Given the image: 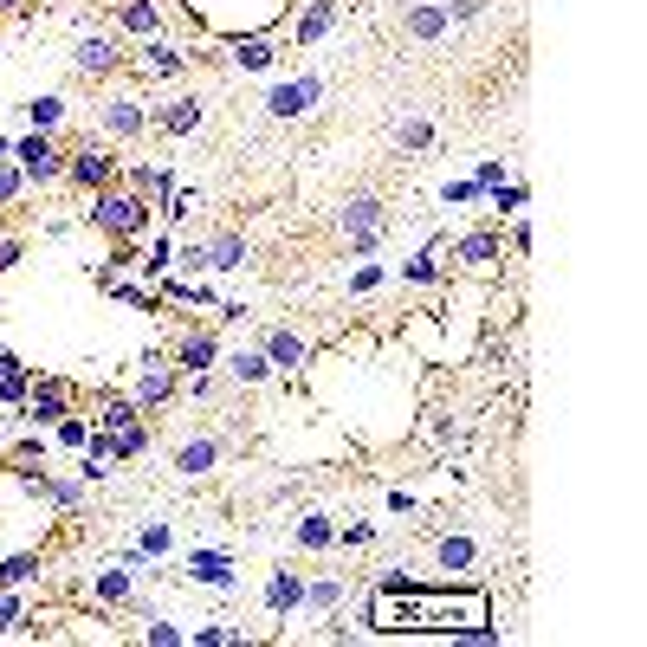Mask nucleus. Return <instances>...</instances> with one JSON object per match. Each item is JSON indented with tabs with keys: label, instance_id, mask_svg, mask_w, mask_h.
Masks as SVG:
<instances>
[{
	"label": "nucleus",
	"instance_id": "nucleus-30",
	"mask_svg": "<svg viewBox=\"0 0 647 647\" xmlns=\"http://www.w3.org/2000/svg\"><path fill=\"white\" fill-rule=\"evenodd\" d=\"M136 272H143L149 285H156L162 272H175V240H169V233H156V240H149V253H136Z\"/></svg>",
	"mask_w": 647,
	"mask_h": 647
},
{
	"label": "nucleus",
	"instance_id": "nucleus-9",
	"mask_svg": "<svg viewBox=\"0 0 647 647\" xmlns=\"http://www.w3.org/2000/svg\"><path fill=\"white\" fill-rule=\"evenodd\" d=\"M182 570L195 576V583L220 589V596H233V589H240V576H233V550H188Z\"/></svg>",
	"mask_w": 647,
	"mask_h": 647
},
{
	"label": "nucleus",
	"instance_id": "nucleus-28",
	"mask_svg": "<svg viewBox=\"0 0 647 647\" xmlns=\"http://www.w3.org/2000/svg\"><path fill=\"white\" fill-rule=\"evenodd\" d=\"M428 440L440 453H466V421L447 415V408H434V415H428Z\"/></svg>",
	"mask_w": 647,
	"mask_h": 647
},
{
	"label": "nucleus",
	"instance_id": "nucleus-21",
	"mask_svg": "<svg viewBox=\"0 0 647 647\" xmlns=\"http://www.w3.org/2000/svg\"><path fill=\"white\" fill-rule=\"evenodd\" d=\"M447 7L440 0H421V7H408V20H402V33L408 39H421V46H434V39H447Z\"/></svg>",
	"mask_w": 647,
	"mask_h": 647
},
{
	"label": "nucleus",
	"instance_id": "nucleus-2",
	"mask_svg": "<svg viewBox=\"0 0 647 647\" xmlns=\"http://www.w3.org/2000/svg\"><path fill=\"white\" fill-rule=\"evenodd\" d=\"M91 227H104L110 240H143L149 233V201L136 195V188H98L91 195Z\"/></svg>",
	"mask_w": 647,
	"mask_h": 647
},
{
	"label": "nucleus",
	"instance_id": "nucleus-34",
	"mask_svg": "<svg viewBox=\"0 0 647 647\" xmlns=\"http://www.w3.org/2000/svg\"><path fill=\"white\" fill-rule=\"evenodd\" d=\"M169 544H175V531L162 525V518H149V525L136 531V550H130V557H169Z\"/></svg>",
	"mask_w": 647,
	"mask_h": 647
},
{
	"label": "nucleus",
	"instance_id": "nucleus-40",
	"mask_svg": "<svg viewBox=\"0 0 647 647\" xmlns=\"http://www.w3.org/2000/svg\"><path fill=\"white\" fill-rule=\"evenodd\" d=\"M343 602V583L337 576H324V583H305V609H318V615H330Z\"/></svg>",
	"mask_w": 647,
	"mask_h": 647
},
{
	"label": "nucleus",
	"instance_id": "nucleus-6",
	"mask_svg": "<svg viewBox=\"0 0 647 647\" xmlns=\"http://www.w3.org/2000/svg\"><path fill=\"white\" fill-rule=\"evenodd\" d=\"M72 65H78V78H110V72H123V65H130V52H123L110 33H85L72 46Z\"/></svg>",
	"mask_w": 647,
	"mask_h": 647
},
{
	"label": "nucleus",
	"instance_id": "nucleus-16",
	"mask_svg": "<svg viewBox=\"0 0 647 647\" xmlns=\"http://www.w3.org/2000/svg\"><path fill=\"white\" fill-rule=\"evenodd\" d=\"M227 59L240 65V72H272V65H279V39L272 33H240L227 46Z\"/></svg>",
	"mask_w": 647,
	"mask_h": 647
},
{
	"label": "nucleus",
	"instance_id": "nucleus-25",
	"mask_svg": "<svg viewBox=\"0 0 647 647\" xmlns=\"http://www.w3.org/2000/svg\"><path fill=\"white\" fill-rule=\"evenodd\" d=\"M123 188H136L143 201H162L175 188V169H162V162H136V169L123 175Z\"/></svg>",
	"mask_w": 647,
	"mask_h": 647
},
{
	"label": "nucleus",
	"instance_id": "nucleus-14",
	"mask_svg": "<svg viewBox=\"0 0 647 647\" xmlns=\"http://www.w3.org/2000/svg\"><path fill=\"white\" fill-rule=\"evenodd\" d=\"M149 123H156L162 136H195L201 123H208V104L201 98H169L162 110H149Z\"/></svg>",
	"mask_w": 647,
	"mask_h": 647
},
{
	"label": "nucleus",
	"instance_id": "nucleus-27",
	"mask_svg": "<svg viewBox=\"0 0 647 647\" xmlns=\"http://www.w3.org/2000/svg\"><path fill=\"white\" fill-rule=\"evenodd\" d=\"M246 259H253L246 253V233H214L208 240V272H240Z\"/></svg>",
	"mask_w": 647,
	"mask_h": 647
},
{
	"label": "nucleus",
	"instance_id": "nucleus-43",
	"mask_svg": "<svg viewBox=\"0 0 647 647\" xmlns=\"http://www.w3.org/2000/svg\"><path fill=\"white\" fill-rule=\"evenodd\" d=\"M337 544H343V550H369V544H376V525H369V518H356V525H337Z\"/></svg>",
	"mask_w": 647,
	"mask_h": 647
},
{
	"label": "nucleus",
	"instance_id": "nucleus-38",
	"mask_svg": "<svg viewBox=\"0 0 647 647\" xmlns=\"http://www.w3.org/2000/svg\"><path fill=\"white\" fill-rule=\"evenodd\" d=\"M136 453H149V428H143V421L123 428V434H110V460H136Z\"/></svg>",
	"mask_w": 647,
	"mask_h": 647
},
{
	"label": "nucleus",
	"instance_id": "nucleus-48",
	"mask_svg": "<svg viewBox=\"0 0 647 647\" xmlns=\"http://www.w3.org/2000/svg\"><path fill=\"white\" fill-rule=\"evenodd\" d=\"M104 479H110V466L91 460V453H78V486H104Z\"/></svg>",
	"mask_w": 647,
	"mask_h": 647
},
{
	"label": "nucleus",
	"instance_id": "nucleus-23",
	"mask_svg": "<svg viewBox=\"0 0 647 647\" xmlns=\"http://www.w3.org/2000/svg\"><path fill=\"white\" fill-rule=\"evenodd\" d=\"M117 20H123V33H136V39H162V7L156 0H117Z\"/></svg>",
	"mask_w": 647,
	"mask_h": 647
},
{
	"label": "nucleus",
	"instance_id": "nucleus-52",
	"mask_svg": "<svg viewBox=\"0 0 647 647\" xmlns=\"http://www.w3.org/2000/svg\"><path fill=\"white\" fill-rule=\"evenodd\" d=\"M13 156V136H0V162H7Z\"/></svg>",
	"mask_w": 647,
	"mask_h": 647
},
{
	"label": "nucleus",
	"instance_id": "nucleus-47",
	"mask_svg": "<svg viewBox=\"0 0 647 647\" xmlns=\"http://www.w3.org/2000/svg\"><path fill=\"white\" fill-rule=\"evenodd\" d=\"M382 505H389L395 518H415V512H421V499H415V492H402V486H389V492H382Z\"/></svg>",
	"mask_w": 647,
	"mask_h": 647
},
{
	"label": "nucleus",
	"instance_id": "nucleus-39",
	"mask_svg": "<svg viewBox=\"0 0 647 647\" xmlns=\"http://www.w3.org/2000/svg\"><path fill=\"white\" fill-rule=\"evenodd\" d=\"M85 434H91V421L78 415V408H72V415H65V421H52V440H59L65 453H78V447H85Z\"/></svg>",
	"mask_w": 647,
	"mask_h": 647
},
{
	"label": "nucleus",
	"instance_id": "nucleus-8",
	"mask_svg": "<svg viewBox=\"0 0 647 647\" xmlns=\"http://www.w3.org/2000/svg\"><path fill=\"white\" fill-rule=\"evenodd\" d=\"M259 350H266V363H272V376H279V369H285V376H298V369H305L311 363V337H298V330H266V337H259Z\"/></svg>",
	"mask_w": 647,
	"mask_h": 647
},
{
	"label": "nucleus",
	"instance_id": "nucleus-29",
	"mask_svg": "<svg viewBox=\"0 0 647 647\" xmlns=\"http://www.w3.org/2000/svg\"><path fill=\"white\" fill-rule=\"evenodd\" d=\"M440 253H447V240H428V246H421V253L402 266V279H408V285H440Z\"/></svg>",
	"mask_w": 647,
	"mask_h": 647
},
{
	"label": "nucleus",
	"instance_id": "nucleus-49",
	"mask_svg": "<svg viewBox=\"0 0 647 647\" xmlns=\"http://www.w3.org/2000/svg\"><path fill=\"white\" fill-rule=\"evenodd\" d=\"M376 285H382V266H369V259H363V266L350 272V292H376Z\"/></svg>",
	"mask_w": 647,
	"mask_h": 647
},
{
	"label": "nucleus",
	"instance_id": "nucleus-46",
	"mask_svg": "<svg viewBox=\"0 0 647 647\" xmlns=\"http://www.w3.org/2000/svg\"><path fill=\"white\" fill-rule=\"evenodd\" d=\"M175 266H182L188 279H201V272H208V246H201V240L195 246H175Z\"/></svg>",
	"mask_w": 647,
	"mask_h": 647
},
{
	"label": "nucleus",
	"instance_id": "nucleus-1",
	"mask_svg": "<svg viewBox=\"0 0 647 647\" xmlns=\"http://www.w3.org/2000/svg\"><path fill=\"white\" fill-rule=\"evenodd\" d=\"M369 635H460L473 622H492V596L486 589H415L402 576H382L376 596L363 609Z\"/></svg>",
	"mask_w": 647,
	"mask_h": 647
},
{
	"label": "nucleus",
	"instance_id": "nucleus-35",
	"mask_svg": "<svg viewBox=\"0 0 647 647\" xmlns=\"http://www.w3.org/2000/svg\"><path fill=\"white\" fill-rule=\"evenodd\" d=\"M26 389H33V363H13L0 376V408H26Z\"/></svg>",
	"mask_w": 647,
	"mask_h": 647
},
{
	"label": "nucleus",
	"instance_id": "nucleus-7",
	"mask_svg": "<svg viewBox=\"0 0 647 647\" xmlns=\"http://www.w3.org/2000/svg\"><path fill=\"white\" fill-rule=\"evenodd\" d=\"M337 20H343V0H305L292 13V46H318V39L337 33Z\"/></svg>",
	"mask_w": 647,
	"mask_h": 647
},
{
	"label": "nucleus",
	"instance_id": "nucleus-53",
	"mask_svg": "<svg viewBox=\"0 0 647 647\" xmlns=\"http://www.w3.org/2000/svg\"><path fill=\"white\" fill-rule=\"evenodd\" d=\"M7 7H20V0H0V13H7Z\"/></svg>",
	"mask_w": 647,
	"mask_h": 647
},
{
	"label": "nucleus",
	"instance_id": "nucleus-11",
	"mask_svg": "<svg viewBox=\"0 0 647 647\" xmlns=\"http://www.w3.org/2000/svg\"><path fill=\"white\" fill-rule=\"evenodd\" d=\"M499 253H505V246H499V233H492V227L460 233V240H453V266H460V272H492V266H499Z\"/></svg>",
	"mask_w": 647,
	"mask_h": 647
},
{
	"label": "nucleus",
	"instance_id": "nucleus-37",
	"mask_svg": "<svg viewBox=\"0 0 647 647\" xmlns=\"http://www.w3.org/2000/svg\"><path fill=\"white\" fill-rule=\"evenodd\" d=\"M486 201H492V214H525L531 188L525 182H499V188H486Z\"/></svg>",
	"mask_w": 647,
	"mask_h": 647
},
{
	"label": "nucleus",
	"instance_id": "nucleus-54",
	"mask_svg": "<svg viewBox=\"0 0 647 647\" xmlns=\"http://www.w3.org/2000/svg\"><path fill=\"white\" fill-rule=\"evenodd\" d=\"M0 453H7V434H0Z\"/></svg>",
	"mask_w": 647,
	"mask_h": 647
},
{
	"label": "nucleus",
	"instance_id": "nucleus-31",
	"mask_svg": "<svg viewBox=\"0 0 647 647\" xmlns=\"http://www.w3.org/2000/svg\"><path fill=\"white\" fill-rule=\"evenodd\" d=\"M201 208H208V195H201V188H182V182H175L169 195H162V214H169L175 227H182L188 214H201Z\"/></svg>",
	"mask_w": 647,
	"mask_h": 647
},
{
	"label": "nucleus",
	"instance_id": "nucleus-42",
	"mask_svg": "<svg viewBox=\"0 0 647 647\" xmlns=\"http://www.w3.org/2000/svg\"><path fill=\"white\" fill-rule=\"evenodd\" d=\"M26 188H33V182H26V175H20V162H0V208H7V201H20L26 195Z\"/></svg>",
	"mask_w": 647,
	"mask_h": 647
},
{
	"label": "nucleus",
	"instance_id": "nucleus-44",
	"mask_svg": "<svg viewBox=\"0 0 647 647\" xmlns=\"http://www.w3.org/2000/svg\"><path fill=\"white\" fill-rule=\"evenodd\" d=\"M26 622V596H13V589H0V635H13V628Z\"/></svg>",
	"mask_w": 647,
	"mask_h": 647
},
{
	"label": "nucleus",
	"instance_id": "nucleus-20",
	"mask_svg": "<svg viewBox=\"0 0 647 647\" xmlns=\"http://www.w3.org/2000/svg\"><path fill=\"white\" fill-rule=\"evenodd\" d=\"M292 544L298 550H337V518L330 512H298L292 518Z\"/></svg>",
	"mask_w": 647,
	"mask_h": 647
},
{
	"label": "nucleus",
	"instance_id": "nucleus-32",
	"mask_svg": "<svg viewBox=\"0 0 647 647\" xmlns=\"http://www.w3.org/2000/svg\"><path fill=\"white\" fill-rule=\"evenodd\" d=\"M395 149H434V123L428 117H395Z\"/></svg>",
	"mask_w": 647,
	"mask_h": 647
},
{
	"label": "nucleus",
	"instance_id": "nucleus-33",
	"mask_svg": "<svg viewBox=\"0 0 647 647\" xmlns=\"http://www.w3.org/2000/svg\"><path fill=\"white\" fill-rule=\"evenodd\" d=\"M20 110H26V123H33V130H46V136L65 123V98H26Z\"/></svg>",
	"mask_w": 647,
	"mask_h": 647
},
{
	"label": "nucleus",
	"instance_id": "nucleus-51",
	"mask_svg": "<svg viewBox=\"0 0 647 647\" xmlns=\"http://www.w3.org/2000/svg\"><path fill=\"white\" fill-rule=\"evenodd\" d=\"M13 259H20V240H0V272H7Z\"/></svg>",
	"mask_w": 647,
	"mask_h": 647
},
{
	"label": "nucleus",
	"instance_id": "nucleus-22",
	"mask_svg": "<svg viewBox=\"0 0 647 647\" xmlns=\"http://www.w3.org/2000/svg\"><path fill=\"white\" fill-rule=\"evenodd\" d=\"M382 220H389V208H382L376 195H356V201H343L337 227H343V240H350V233H382Z\"/></svg>",
	"mask_w": 647,
	"mask_h": 647
},
{
	"label": "nucleus",
	"instance_id": "nucleus-24",
	"mask_svg": "<svg viewBox=\"0 0 647 647\" xmlns=\"http://www.w3.org/2000/svg\"><path fill=\"white\" fill-rule=\"evenodd\" d=\"M220 363H227V376L240 382V389H259V382H272V363H266V350H227Z\"/></svg>",
	"mask_w": 647,
	"mask_h": 647
},
{
	"label": "nucleus",
	"instance_id": "nucleus-26",
	"mask_svg": "<svg viewBox=\"0 0 647 647\" xmlns=\"http://www.w3.org/2000/svg\"><path fill=\"white\" fill-rule=\"evenodd\" d=\"M136 421H143L136 395H104V408L91 415V428H104V434H123V428H136Z\"/></svg>",
	"mask_w": 647,
	"mask_h": 647
},
{
	"label": "nucleus",
	"instance_id": "nucleus-19",
	"mask_svg": "<svg viewBox=\"0 0 647 647\" xmlns=\"http://www.w3.org/2000/svg\"><path fill=\"white\" fill-rule=\"evenodd\" d=\"M182 65H188V52L169 46V39H149V46L136 52V72L143 78H182Z\"/></svg>",
	"mask_w": 647,
	"mask_h": 647
},
{
	"label": "nucleus",
	"instance_id": "nucleus-13",
	"mask_svg": "<svg viewBox=\"0 0 647 647\" xmlns=\"http://www.w3.org/2000/svg\"><path fill=\"white\" fill-rule=\"evenodd\" d=\"M298 609H305V576L298 570H272L266 576V615L272 622H292Z\"/></svg>",
	"mask_w": 647,
	"mask_h": 647
},
{
	"label": "nucleus",
	"instance_id": "nucleus-12",
	"mask_svg": "<svg viewBox=\"0 0 647 647\" xmlns=\"http://www.w3.org/2000/svg\"><path fill=\"white\" fill-rule=\"evenodd\" d=\"M65 182H78V188L98 195V188L117 182V162H110L104 149H72V156H65Z\"/></svg>",
	"mask_w": 647,
	"mask_h": 647
},
{
	"label": "nucleus",
	"instance_id": "nucleus-3",
	"mask_svg": "<svg viewBox=\"0 0 647 647\" xmlns=\"http://www.w3.org/2000/svg\"><path fill=\"white\" fill-rule=\"evenodd\" d=\"M13 162H20V175L33 188H46V182H65V149L52 143L46 130H26L20 143H13Z\"/></svg>",
	"mask_w": 647,
	"mask_h": 647
},
{
	"label": "nucleus",
	"instance_id": "nucleus-10",
	"mask_svg": "<svg viewBox=\"0 0 647 647\" xmlns=\"http://www.w3.org/2000/svg\"><path fill=\"white\" fill-rule=\"evenodd\" d=\"M220 453H227V440H220V434H188L182 447H175V473H182V479H208L220 466Z\"/></svg>",
	"mask_w": 647,
	"mask_h": 647
},
{
	"label": "nucleus",
	"instance_id": "nucleus-15",
	"mask_svg": "<svg viewBox=\"0 0 647 647\" xmlns=\"http://www.w3.org/2000/svg\"><path fill=\"white\" fill-rule=\"evenodd\" d=\"M169 363L182 369V376H201V369H214V363H220V337H214V330H188V337L175 343Z\"/></svg>",
	"mask_w": 647,
	"mask_h": 647
},
{
	"label": "nucleus",
	"instance_id": "nucleus-17",
	"mask_svg": "<svg viewBox=\"0 0 647 647\" xmlns=\"http://www.w3.org/2000/svg\"><path fill=\"white\" fill-rule=\"evenodd\" d=\"M98 117H104V130H110V136H123V143H136V136L149 130V110L136 104V98H110Z\"/></svg>",
	"mask_w": 647,
	"mask_h": 647
},
{
	"label": "nucleus",
	"instance_id": "nucleus-5",
	"mask_svg": "<svg viewBox=\"0 0 647 647\" xmlns=\"http://www.w3.org/2000/svg\"><path fill=\"white\" fill-rule=\"evenodd\" d=\"M72 415V382L59 376H33V389H26V421L33 428H52V421Z\"/></svg>",
	"mask_w": 647,
	"mask_h": 647
},
{
	"label": "nucleus",
	"instance_id": "nucleus-50",
	"mask_svg": "<svg viewBox=\"0 0 647 647\" xmlns=\"http://www.w3.org/2000/svg\"><path fill=\"white\" fill-rule=\"evenodd\" d=\"M473 182H479V188H499V182H505V162H499V156H486V162H479V175H473Z\"/></svg>",
	"mask_w": 647,
	"mask_h": 647
},
{
	"label": "nucleus",
	"instance_id": "nucleus-18",
	"mask_svg": "<svg viewBox=\"0 0 647 647\" xmlns=\"http://www.w3.org/2000/svg\"><path fill=\"white\" fill-rule=\"evenodd\" d=\"M434 563H440L447 576H473V570H479V544L466 538V531H447V538L434 544Z\"/></svg>",
	"mask_w": 647,
	"mask_h": 647
},
{
	"label": "nucleus",
	"instance_id": "nucleus-45",
	"mask_svg": "<svg viewBox=\"0 0 647 647\" xmlns=\"http://www.w3.org/2000/svg\"><path fill=\"white\" fill-rule=\"evenodd\" d=\"M440 201H447V208H473V201H486V188H479V182H447V188H440Z\"/></svg>",
	"mask_w": 647,
	"mask_h": 647
},
{
	"label": "nucleus",
	"instance_id": "nucleus-36",
	"mask_svg": "<svg viewBox=\"0 0 647 647\" xmlns=\"http://www.w3.org/2000/svg\"><path fill=\"white\" fill-rule=\"evenodd\" d=\"M91 596H98L104 609H117V602H130V570H98V583H91Z\"/></svg>",
	"mask_w": 647,
	"mask_h": 647
},
{
	"label": "nucleus",
	"instance_id": "nucleus-4",
	"mask_svg": "<svg viewBox=\"0 0 647 647\" xmlns=\"http://www.w3.org/2000/svg\"><path fill=\"white\" fill-rule=\"evenodd\" d=\"M324 98V78L318 72H298V78H279V85L266 91V117H279V123H298V117H311Z\"/></svg>",
	"mask_w": 647,
	"mask_h": 647
},
{
	"label": "nucleus",
	"instance_id": "nucleus-41",
	"mask_svg": "<svg viewBox=\"0 0 647 647\" xmlns=\"http://www.w3.org/2000/svg\"><path fill=\"white\" fill-rule=\"evenodd\" d=\"M143 641H156V647H188V628H175V622H156V615H143Z\"/></svg>",
	"mask_w": 647,
	"mask_h": 647
}]
</instances>
